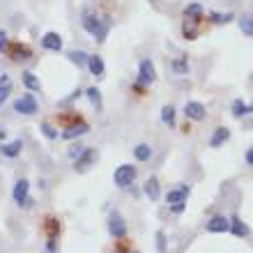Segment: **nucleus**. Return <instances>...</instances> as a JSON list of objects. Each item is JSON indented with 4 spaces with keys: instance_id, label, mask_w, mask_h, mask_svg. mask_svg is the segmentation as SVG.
Instances as JSON below:
<instances>
[{
    "instance_id": "f257e3e1",
    "label": "nucleus",
    "mask_w": 253,
    "mask_h": 253,
    "mask_svg": "<svg viewBox=\"0 0 253 253\" xmlns=\"http://www.w3.org/2000/svg\"><path fill=\"white\" fill-rule=\"evenodd\" d=\"M81 23H83V30H85L87 35H92L97 42L106 40V33H108V28H111V21L108 19L101 21L92 7H85V9H83V14H81Z\"/></svg>"
},
{
    "instance_id": "f03ea898",
    "label": "nucleus",
    "mask_w": 253,
    "mask_h": 253,
    "mask_svg": "<svg viewBox=\"0 0 253 253\" xmlns=\"http://www.w3.org/2000/svg\"><path fill=\"white\" fill-rule=\"evenodd\" d=\"M40 111V104H37V99H35V94L26 92V94H21L19 99L14 101V113H19V115H35Z\"/></svg>"
},
{
    "instance_id": "7ed1b4c3",
    "label": "nucleus",
    "mask_w": 253,
    "mask_h": 253,
    "mask_svg": "<svg viewBox=\"0 0 253 253\" xmlns=\"http://www.w3.org/2000/svg\"><path fill=\"white\" fill-rule=\"evenodd\" d=\"M133 180H136V168H133L131 164H122V166L115 168V173H113V182H115V184H118L120 189L131 187Z\"/></svg>"
},
{
    "instance_id": "20e7f679",
    "label": "nucleus",
    "mask_w": 253,
    "mask_h": 253,
    "mask_svg": "<svg viewBox=\"0 0 253 253\" xmlns=\"http://www.w3.org/2000/svg\"><path fill=\"white\" fill-rule=\"evenodd\" d=\"M28 191H30V182L28 180H16V184H14L12 189V198L16 205H23V207H30L33 205V200L28 198Z\"/></svg>"
},
{
    "instance_id": "39448f33",
    "label": "nucleus",
    "mask_w": 253,
    "mask_h": 253,
    "mask_svg": "<svg viewBox=\"0 0 253 253\" xmlns=\"http://www.w3.org/2000/svg\"><path fill=\"white\" fill-rule=\"evenodd\" d=\"M157 81V69H154V62L150 58L140 60L138 65V85H152Z\"/></svg>"
},
{
    "instance_id": "423d86ee",
    "label": "nucleus",
    "mask_w": 253,
    "mask_h": 253,
    "mask_svg": "<svg viewBox=\"0 0 253 253\" xmlns=\"http://www.w3.org/2000/svg\"><path fill=\"white\" fill-rule=\"evenodd\" d=\"M7 55L12 58L14 62H21V60H28V58H33V51L28 44H21V42H12V44H7Z\"/></svg>"
},
{
    "instance_id": "0eeeda50",
    "label": "nucleus",
    "mask_w": 253,
    "mask_h": 253,
    "mask_svg": "<svg viewBox=\"0 0 253 253\" xmlns=\"http://www.w3.org/2000/svg\"><path fill=\"white\" fill-rule=\"evenodd\" d=\"M200 21H203V14L200 16H184V26H182V35L184 40L193 42L200 35Z\"/></svg>"
},
{
    "instance_id": "6e6552de",
    "label": "nucleus",
    "mask_w": 253,
    "mask_h": 253,
    "mask_svg": "<svg viewBox=\"0 0 253 253\" xmlns=\"http://www.w3.org/2000/svg\"><path fill=\"white\" fill-rule=\"evenodd\" d=\"M94 159H97V150H94V147H83V152L74 159V168H76L79 173H83V170H87V166H90Z\"/></svg>"
},
{
    "instance_id": "1a4fd4ad",
    "label": "nucleus",
    "mask_w": 253,
    "mask_h": 253,
    "mask_svg": "<svg viewBox=\"0 0 253 253\" xmlns=\"http://www.w3.org/2000/svg\"><path fill=\"white\" fill-rule=\"evenodd\" d=\"M108 233L113 235V237H118V240H122V237L126 235V223L120 216V212L111 214V219H108Z\"/></svg>"
},
{
    "instance_id": "9d476101",
    "label": "nucleus",
    "mask_w": 253,
    "mask_h": 253,
    "mask_svg": "<svg viewBox=\"0 0 253 253\" xmlns=\"http://www.w3.org/2000/svg\"><path fill=\"white\" fill-rule=\"evenodd\" d=\"M184 115L193 122H200V120H205L207 118V111L200 101H187V104H184Z\"/></svg>"
},
{
    "instance_id": "9b49d317",
    "label": "nucleus",
    "mask_w": 253,
    "mask_h": 253,
    "mask_svg": "<svg viewBox=\"0 0 253 253\" xmlns=\"http://www.w3.org/2000/svg\"><path fill=\"white\" fill-rule=\"evenodd\" d=\"M42 46L46 48V51H53V53H60L62 51V37L58 33H44V37H42Z\"/></svg>"
},
{
    "instance_id": "f8f14e48",
    "label": "nucleus",
    "mask_w": 253,
    "mask_h": 253,
    "mask_svg": "<svg viewBox=\"0 0 253 253\" xmlns=\"http://www.w3.org/2000/svg\"><path fill=\"white\" fill-rule=\"evenodd\" d=\"M207 233H228L230 230V221L226 216H212V219L205 223Z\"/></svg>"
},
{
    "instance_id": "ddd939ff",
    "label": "nucleus",
    "mask_w": 253,
    "mask_h": 253,
    "mask_svg": "<svg viewBox=\"0 0 253 253\" xmlns=\"http://www.w3.org/2000/svg\"><path fill=\"white\" fill-rule=\"evenodd\" d=\"M87 131H90V126H87L85 122H76V125L67 126L65 131H62V138H65V140H74V138H81V136H85Z\"/></svg>"
},
{
    "instance_id": "4468645a",
    "label": "nucleus",
    "mask_w": 253,
    "mask_h": 253,
    "mask_svg": "<svg viewBox=\"0 0 253 253\" xmlns=\"http://www.w3.org/2000/svg\"><path fill=\"white\" fill-rule=\"evenodd\" d=\"M21 150H23V140L16 138L12 140V143H2L0 145V152H2V157H7V159H16L21 154Z\"/></svg>"
},
{
    "instance_id": "2eb2a0df",
    "label": "nucleus",
    "mask_w": 253,
    "mask_h": 253,
    "mask_svg": "<svg viewBox=\"0 0 253 253\" xmlns=\"http://www.w3.org/2000/svg\"><path fill=\"white\" fill-rule=\"evenodd\" d=\"M189 193H191V189L187 187V184H180L177 189H173V191L166 193V203L168 205H175V203H182V200L189 198Z\"/></svg>"
},
{
    "instance_id": "dca6fc26",
    "label": "nucleus",
    "mask_w": 253,
    "mask_h": 253,
    "mask_svg": "<svg viewBox=\"0 0 253 253\" xmlns=\"http://www.w3.org/2000/svg\"><path fill=\"white\" fill-rule=\"evenodd\" d=\"M85 67L90 69L92 76H104V72H106V65H104V60H101V55H87Z\"/></svg>"
},
{
    "instance_id": "f3484780",
    "label": "nucleus",
    "mask_w": 253,
    "mask_h": 253,
    "mask_svg": "<svg viewBox=\"0 0 253 253\" xmlns=\"http://www.w3.org/2000/svg\"><path fill=\"white\" fill-rule=\"evenodd\" d=\"M228 138H230V129H228V126H219V129H214L212 138H210V145L219 147V145H223Z\"/></svg>"
},
{
    "instance_id": "a211bd4d",
    "label": "nucleus",
    "mask_w": 253,
    "mask_h": 253,
    "mask_svg": "<svg viewBox=\"0 0 253 253\" xmlns=\"http://www.w3.org/2000/svg\"><path fill=\"white\" fill-rule=\"evenodd\" d=\"M143 193H145L150 200L159 198V180H157V177H150V180L143 184Z\"/></svg>"
},
{
    "instance_id": "6ab92c4d",
    "label": "nucleus",
    "mask_w": 253,
    "mask_h": 253,
    "mask_svg": "<svg viewBox=\"0 0 253 253\" xmlns=\"http://www.w3.org/2000/svg\"><path fill=\"white\" fill-rule=\"evenodd\" d=\"M230 233H233L235 237H247V235L251 233V230H249L247 223H242L240 216H235V219L230 221Z\"/></svg>"
},
{
    "instance_id": "aec40b11",
    "label": "nucleus",
    "mask_w": 253,
    "mask_h": 253,
    "mask_svg": "<svg viewBox=\"0 0 253 253\" xmlns=\"http://www.w3.org/2000/svg\"><path fill=\"white\" fill-rule=\"evenodd\" d=\"M9 92H12V79H9L7 74H2V76H0V106L7 101Z\"/></svg>"
},
{
    "instance_id": "412c9836",
    "label": "nucleus",
    "mask_w": 253,
    "mask_h": 253,
    "mask_svg": "<svg viewBox=\"0 0 253 253\" xmlns=\"http://www.w3.org/2000/svg\"><path fill=\"white\" fill-rule=\"evenodd\" d=\"M21 81H23V85L30 90V92H37L42 87V83H40V79L35 76L33 72H23V76H21Z\"/></svg>"
},
{
    "instance_id": "4be33fe9",
    "label": "nucleus",
    "mask_w": 253,
    "mask_h": 253,
    "mask_svg": "<svg viewBox=\"0 0 253 253\" xmlns=\"http://www.w3.org/2000/svg\"><path fill=\"white\" fill-rule=\"evenodd\" d=\"M133 157L138 161H150V157H152V147L147 145V143H138V145L133 147Z\"/></svg>"
},
{
    "instance_id": "5701e85b",
    "label": "nucleus",
    "mask_w": 253,
    "mask_h": 253,
    "mask_svg": "<svg viewBox=\"0 0 253 253\" xmlns=\"http://www.w3.org/2000/svg\"><path fill=\"white\" fill-rule=\"evenodd\" d=\"M253 113V106H249L247 101H242V99H235L233 101V115L235 118H244V115Z\"/></svg>"
},
{
    "instance_id": "b1692460",
    "label": "nucleus",
    "mask_w": 253,
    "mask_h": 253,
    "mask_svg": "<svg viewBox=\"0 0 253 253\" xmlns=\"http://www.w3.org/2000/svg\"><path fill=\"white\" fill-rule=\"evenodd\" d=\"M44 230H46L48 240H55L58 233H60V223H58L53 216H46V221H44Z\"/></svg>"
},
{
    "instance_id": "393cba45",
    "label": "nucleus",
    "mask_w": 253,
    "mask_h": 253,
    "mask_svg": "<svg viewBox=\"0 0 253 253\" xmlns=\"http://www.w3.org/2000/svg\"><path fill=\"white\" fill-rule=\"evenodd\" d=\"M233 19H235L233 12H226V14L212 12V14H210V21H212V23H216V26H226V23H230Z\"/></svg>"
},
{
    "instance_id": "a878e982",
    "label": "nucleus",
    "mask_w": 253,
    "mask_h": 253,
    "mask_svg": "<svg viewBox=\"0 0 253 253\" xmlns=\"http://www.w3.org/2000/svg\"><path fill=\"white\" fill-rule=\"evenodd\" d=\"M170 67H173L175 74H187V72H189V60H187V55H182V58H175V60L170 62Z\"/></svg>"
},
{
    "instance_id": "bb28decb",
    "label": "nucleus",
    "mask_w": 253,
    "mask_h": 253,
    "mask_svg": "<svg viewBox=\"0 0 253 253\" xmlns=\"http://www.w3.org/2000/svg\"><path fill=\"white\" fill-rule=\"evenodd\" d=\"M85 94H87V99L92 101L94 106L101 108V92H99V87H87Z\"/></svg>"
},
{
    "instance_id": "cd10ccee",
    "label": "nucleus",
    "mask_w": 253,
    "mask_h": 253,
    "mask_svg": "<svg viewBox=\"0 0 253 253\" xmlns=\"http://www.w3.org/2000/svg\"><path fill=\"white\" fill-rule=\"evenodd\" d=\"M240 28H242V33L247 35V37H253V16H242Z\"/></svg>"
},
{
    "instance_id": "c85d7f7f",
    "label": "nucleus",
    "mask_w": 253,
    "mask_h": 253,
    "mask_svg": "<svg viewBox=\"0 0 253 253\" xmlns=\"http://www.w3.org/2000/svg\"><path fill=\"white\" fill-rule=\"evenodd\" d=\"M161 120L166 122V125L173 126L175 125V108L173 106H164V108H161Z\"/></svg>"
},
{
    "instance_id": "c756f323",
    "label": "nucleus",
    "mask_w": 253,
    "mask_h": 253,
    "mask_svg": "<svg viewBox=\"0 0 253 253\" xmlns=\"http://www.w3.org/2000/svg\"><path fill=\"white\" fill-rule=\"evenodd\" d=\"M69 60L76 67H83L87 62V53H83V51H72V53H69Z\"/></svg>"
},
{
    "instance_id": "7c9ffc66",
    "label": "nucleus",
    "mask_w": 253,
    "mask_h": 253,
    "mask_svg": "<svg viewBox=\"0 0 253 253\" xmlns=\"http://www.w3.org/2000/svg\"><path fill=\"white\" fill-rule=\"evenodd\" d=\"M42 133H44L48 140H55V138H58V129H53V126L48 125V122H42Z\"/></svg>"
},
{
    "instance_id": "2f4dec72",
    "label": "nucleus",
    "mask_w": 253,
    "mask_h": 253,
    "mask_svg": "<svg viewBox=\"0 0 253 253\" xmlns=\"http://www.w3.org/2000/svg\"><path fill=\"white\" fill-rule=\"evenodd\" d=\"M200 14H203V5H198V2H191L184 9V16H200Z\"/></svg>"
},
{
    "instance_id": "473e14b6",
    "label": "nucleus",
    "mask_w": 253,
    "mask_h": 253,
    "mask_svg": "<svg viewBox=\"0 0 253 253\" xmlns=\"http://www.w3.org/2000/svg\"><path fill=\"white\" fill-rule=\"evenodd\" d=\"M170 210H173L175 214H182L184 210H187V200H182V203H175V205H170Z\"/></svg>"
},
{
    "instance_id": "72a5a7b5",
    "label": "nucleus",
    "mask_w": 253,
    "mask_h": 253,
    "mask_svg": "<svg viewBox=\"0 0 253 253\" xmlns=\"http://www.w3.org/2000/svg\"><path fill=\"white\" fill-rule=\"evenodd\" d=\"M81 152H83V147H81L79 143H76V145H72V147H69V157H72V159H76V157H79Z\"/></svg>"
},
{
    "instance_id": "f704fd0d",
    "label": "nucleus",
    "mask_w": 253,
    "mask_h": 253,
    "mask_svg": "<svg viewBox=\"0 0 253 253\" xmlns=\"http://www.w3.org/2000/svg\"><path fill=\"white\" fill-rule=\"evenodd\" d=\"M7 44H9V42H7V33L5 30H0V53L7 48Z\"/></svg>"
},
{
    "instance_id": "c9c22d12",
    "label": "nucleus",
    "mask_w": 253,
    "mask_h": 253,
    "mask_svg": "<svg viewBox=\"0 0 253 253\" xmlns=\"http://www.w3.org/2000/svg\"><path fill=\"white\" fill-rule=\"evenodd\" d=\"M157 253H164V233H157Z\"/></svg>"
},
{
    "instance_id": "e433bc0d",
    "label": "nucleus",
    "mask_w": 253,
    "mask_h": 253,
    "mask_svg": "<svg viewBox=\"0 0 253 253\" xmlns=\"http://www.w3.org/2000/svg\"><path fill=\"white\" fill-rule=\"evenodd\" d=\"M244 159H247L249 166H253V147H251V150H247V154H244Z\"/></svg>"
},
{
    "instance_id": "4c0bfd02",
    "label": "nucleus",
    "mask_w": 253,
    "mask_h": 253,
    "mask_svg": "<svg viewBox=\"0 0 253 253\" xmlns=\"http://www.w3.org/2000/svg\"><path fill=\"white\" fill-rule=\"evenodd\" d=\"M5 136H7V131H5V126H0V138L5 140Z\"/></svg>"
},
{
    "instance_id": "58836bf2",
    "label": "nucleus",
    "mask_w": 253,
    "mask_h": 253,
    "mask_svg": "<svg viewBox=\"0 0 253 253\" xmlns=\"http://www.w3.org/2000/svg\"><path fill=\"white\" fill-rule=\"evenodd\" d=\"M115 253H125V251H115Z\"/></svg>"
}]
</instances>
